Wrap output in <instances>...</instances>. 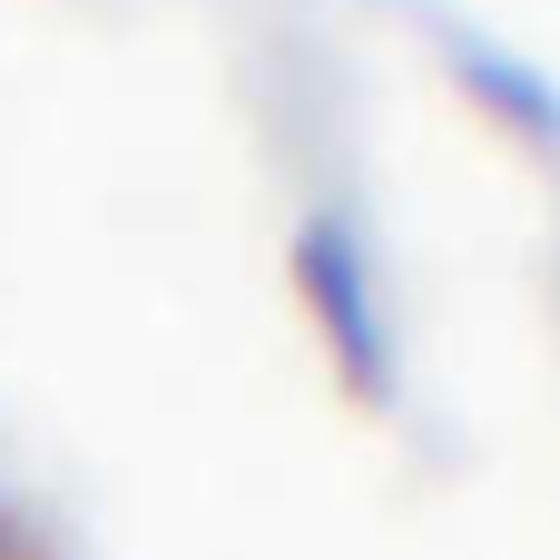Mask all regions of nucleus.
Listing matches in <instances>:
<instances>
[{"mask_svg":"<svg viewBox=\"0 0 560 560\" xmlns=\"http://www.w3.org/2000/svg\"><path fill=\"white\" fill-rule=\"evenodd\" d=\"M433 30H443V49H453L443 69H453V79H463L502 128H522V138L560 148V98H551V79H532L512 49H492V39H482V30H463V20H433Z\"/></svg>","mask_w":560,"mask_h":560,"instance_id":"2","label":"nucleus"},{"mask_svg":"<svg viewBox=\"0 0 560 560\" xmlns=\"http://www.w3.org/2000/svg\"><path fill=\"white\" fill-rule=\"evenodd\" d=\"M0 560H20V541H10V532H0Z\"/></svg>","mask_w":560,"mask_h":560,"instance_id":"3","label":"nucleus"},{"mask_svg":"<svg viewBox=\"0 0 560 560\" xmlns=\"http://www.w3.org/2000/svg\"><path fill=\"white\" fill-rule=\"evenodd\" d=\"M285 276H295V305L335 364V384L354 404H394V374H404V345H394V315H384V285H374V256L364 236L345 226V207H305L295 217V246H285Z\"/></svg>","mask_w":560,"mask_h":560,"instance_id":"1","label":"nucleus"}]
</instances>
